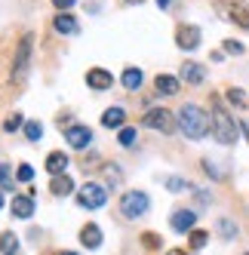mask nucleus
<instances>
[{"mask_svg": "<svg viewBox=\"0 0 249 255\" xmlns=\"http://www.w3.org/2000/svg\"><path fill=\"white\" fill-rule=\"evenodd\" d=\"M179 126L188 138H203L209 132V117L197 105H182L179 108Z\"/></svg>", "mask_w": 249, "mask_h": 255, "instance_id": "nucleus-1", "label": "nucleus"}, {"mask_svg": "<svg viewBox=\"0 0 249 255\" xmlns=\"http://www.w3.org/2000/svg\"><path fill=\"white\" fill-rule=\"evenodd\" d=\"M212 129H216V138L222 144H234L237 135H240V126L231 120V114L225 108H216V111H212Z\"/></svg>", "mask_w": 249, "mask_h": 255, "instance_id": "nucleus-2", "label": "nucleus"}, {"mask_svg": "<svg viewBox=\"0 0 249 255\" xmlns=\"http://www.w3.org/2000/svg\"><path fill=\"white\" fill-rule=\"evenodd\" d=\"M148 206H151V200H148L145 191H126L123 200H120V212L126 218H141L148 212Z\"/></svg>", "mask_w": 249, "mask_h": 255, "instance_id": "nucleus-3", "label": "nucleus"}, {"mask_svg": "<svg viewBox=\"0 0 249 255\" xmlns=\"http://www.w3.org/2000/svg\"><path fill=\"white\" fill-rule=\"evenodd\" d=\"M77 203H80L83 209H102L105 203H108V194H105L102 185H83V188L77 191Z\"/></svg>", "mask_w": 249, "mask_h": 255, "instance_id": "nucleus-4", "label": "nucleus"}, {"mask_svg": "<svg viewBox=\"0 0 249 255\" xmlns=\"http://www.w3.org/2000/svg\"><path fill=\"white\" fill-rule=\"evenodd\" d=\"M141 123L151 126V129H160V132H172V126H175V120L169 117L166 108H151V111L141 117Z\"/></svg>", "mask_w": 249, "mask_h": 255, "instance_id": "nucleus-5", "label": "nucleus"}, {"mask_svg": "<svg viewBox=\"0 0 249 255\" xmlns=\"http://www.w3.org/2000/svg\"><path fill=\"white\" fill-rule=\"evenodd\" d=\"M28 62H31V34H22L19 49H15V59H12V74L15 77H25Z\"/></svg>", "mask_w": 249, "mask_h": 255, "instance_id": "nucleus-6", "label": "nucleus"}, {"mask_svg": "<svg viewBox=\"0 0 249 255\" xmlns=\"http://www.w3.org/2000/svg\"><path fill=\"white\" fill-rule=\"evenodd\" d=\"M175 43H179V49H185V52H194V49L200 46V28L182 25L179 34H175Z\"/></svg>", "mask_w": 249, "mask_h": 255, "instance_id": "nucleus-7", "label": "nucleus"}, {"mask_svg": "<svg viewBox=\"0 0 249 255\" xmlns=\"http://www.w3.org/2000/svg\"><path fill=\"white\" fill-rule=\"evenodd\" d=\"M194 222H197V212H191V209H175L172 218H169V225L175 234H191Z\"/></svg>", "mask_w": 249, "mask_h": 255, "instance_id": "nucleus-8", "label": "nucleus"}, {"mask_svg": "<svg viewBox=\"0 0 249 255\" xmlns=\"http://www.w3.org/2000/svg\"><path fill=\"white\" fill-rule=\"evenodd\" d=\"M65 141L71 144V148H86V144L93 141V132L86 129V126H68V132H65Z\"/></svg>", "mask_w": 249, "mask_h": 255, "instance_id": "nucleus-9", "label": "nucleus"}, {"mask_svg": "<svg viewBox=\"0 0 249 255\" xmlns=\"http://www.w3.org/2000/svg\"><path fill=\"white\" fill-rule=\"evenodd\" d=\"M179 77H182L185 83H191V86H200V83L206 80V68H203V65H197V62H185Z\"/></svg>", "mask_w": 249, "mask_h": 255, "instance_id": "nucleus-10", "label": "nucleus"}, {"mask_svg": "<svg viewBox=\"0 0 249 255\" xmlns=\"http://www.w3.org/2000/svg\"><path fill=\"white\" fill-rule=\"evenodd\" d=\"M12 215L31 218V215H34V197H31V194H15V197H12Z\"/></svg>", "mask_w": 249, "mask_h": 255, "instance_id": "nucleus-11", "label": "nucleus"}, {"mask_svg": "<svg viewBox=\"0 0 249 255\" xmlns=\"http://www.w3.org/2000/svg\"><path fill=\"white\" fill-rule=\"evenodd\" d=\"M86 83L93 89H108L114 83V77H111V71H105V68H93V71H86Z\"/></svg>", "mask_w": 249, "mask_h": 255, "instance_id": "nucleus-12", "label": "nucleus"}, {"mask_svg": "<svg viewBox=\"0 0 249 255\" xmlns=\"http://www.w3.org/2000/svg\"><path fill=\"white\" fill-rule=\"evenodd\" d=\"M154 86H157V93H163V96H175V93L182 89L179 77H172V74H157Z\"/></svg>", "mask_w": 249, "mask_h": 255, "instance_id": "nucleus-13", "label": "nucleus"}, {"mask_svg": "<svg viewBox=\"0 0 249 255\" xmlns=\"http://www.w3.org/2000/svg\"><path fill=\"white\" fill-rule=\"evenodd\" d=\"M52 28H56L59 34H77L80 31L77 19H74V15H68V12H59L56 19H52Z\"/></svg>", "mask_w": 249, "mask_h": 255, "instance_id": "nucleus-14", "label": "nucleus"}, {"mask_svg": "<svg viewBox=\"0 0 249 255\" xmlns=\"http://www.w3.org/2000/svg\"><path fill=\"white\" fill-rule=\"evenodd\" d=\"M80 243H83L86 249H99V246H102V231H99V225H86V228L80 231Z\"/></svg>", "mask_w": 249, "mask_h": 255, "instance_id": "nucleus-15", "label": "nucleus"}, {"mask_svg": "<svg viewBox=\"0 0 249 255\" xmlns=\"http://www.w3.org/2000/svg\"><path fill=\"white\" fill-rule=\"evenodd\" d=\"M65 166H68V157H65L62 151H52V154L46 157V172H52V175H65Z\"/></svg>", "mask_w": 249, "mask_h": 255, "instance_id": "nucleus-16", "label": "nucleus"}, {"mask_svg": "<svg viewBox=\"0 0 249 255\" xmlns=\"http://www.w3.org/2000/svg\"><path fill=\"white\" fill-rule=\"evenodd\" d=\"M49 191H52V197H68L71 191H74V181H71L68 175H56L52 185H49Z\"/></svg>", "mask_w": 249, "mask_h": 255, "instance_id": "nucleus-17", "label": "nucleus"}, {"mask_svg": "<svg viewBox=\"0 0 249 255\" xmlns=\"http://www.w3.org/2000/svg\"><path fill=\"white\" fill-rule=\"evenodd\" d=\"M123 108H108V111L102 114V126H108V129H117V126H123Z\"/></svg>", "mask_w": 249, "mask_h": 255, "instance_id": "nucleus-18", "label": "nucleus"}, {"mask_svg": "<svg viewBox=\"0 0 249 255\" xmlns=\"http://www.w3.org/2000/svg\"><path fill=\"white\" fill-rule=\"evenodd\" d=\"M19 252V237H15L12 231H6L3 237H0V255H15Z\"/></svg>", "mask_w": 249, "mask_h": 255, "instance_id": "nucleus-19", "label": "nucleus"}, {"mask_svg": "<svg viewBox=\"0 0 249 255\" xmlns=\"http://www.w3.org/2000/svg\"><path fill=\"white\" fill-rule=\"evenodd\" d=\"M141 77H145V74H141L138 68H126V71H123V86H126V89H138Z\"/></svg>", "mask_w": 249, "mask_h": 255, "instance_id": "nucleus-20", "label": "nucleus"}, {"mask_svg": "<svg viewBox=\"0 0 249 255\" xmlns=\"http://www.w3.org/2000/svg\"><path fill=\"white\" fill-rule=\"evenodd\" d=\"M25 135H28V141H40L43 126H40L37 120H28V123H25Z\"/></svg>", "mask_w": 249, "mask_h": 255, "instance_id": "nucleus-21", "label": "nucleus"}, {"mask_svg": "<svg viewBox=\"0 0 249 255\" xmlns=\"http://www.w3.org/2000/svg\"><path fill=\"white\" fill-rule=\"evenodd\" d=\"M209 240V231H191V249H203Z\"/></svg>", "mask_w": 249, "mask_h": 255, "instance_id": "nucleus-22", "label": "nucleus"}, {"mask_svg": "<svg viewBox=\"0 0 249 255\" xmlns=\"http://www.w3.org/2000/svg\"><path fill=\"white\" fill-rule=\"evenodd\" d=\"M0 188H3V191H12V169L6 166V163L0 166Z\"/></svg>", "mask_w": 249, "mask_h": 255, "instance_id": "nucleus-23", "label": "nucleus"}, {"mask_svg": "<svg viewBox=\"0 0 249 255\" xmlns=\"http://www.w3.org/2000/svg\"><path fill=\"white\" fill-rule=\"evenodd\" d=\"M228 102L237 105V108H246V93L243 89H228Z\"/></svg>", "mask_w": 249, "mask_h": 255, "instance_id": "nucleus-24", "label": "nucleus"}, {"mask_svg": "<svg viewBox=\"0 0 249 255\" xmlns=\"http://www.w3.org/2000/svg\"><path fill=\"white\" fill-rule=\"evenodd\" d=\"M120 144H123V148L135 144V129H132V126H123V129H120Z\"/></svg>", "mask_w": 249, "mask_h": 255, "instance_id": "nucleus-25", "label": "nucleus"}, {"mask_svg": "<svg viewBox=\"0 0 249 255\" xmlns=\"http://www.w3.org/2000/svg\"><path fill=\"white\" fill-rule=\"evenodd\" d=\"M22 123H25V120H22V114H9V117L3 120V129H6V132H15Z\"/></svg>", "mask_w": 249, "mask_h": 255, "instance_id": "nucleus-26", "label": "nucleus"}, {"mask_svg": "<svg viewBox=\"0 0 249 255\" xmlns=\"http://www.w3.org/2000/svg\"><path fill=\"white\" fill-rule=\"evenodd\" d=\"M15 178H19V181H31V178H34V169L28 166V163H22V166L15 169Z\"/></svg>", "mask_w": 249, "mask_h": 255, "instance_id": "nucleus-27", "label": "nucleus"}, {"mask_svg": "<svg viewBox=\"0 0 249 255\" xmlns=\"http://www.w3.org/2000/svg\"><path fill=\"white\" fill-rule=\"evenodd\" d=\"M166 188H169V191H175V194H179V191H185L188 185H185V178H179V175H172V178L166 181Z\"/></svg>", "mask_w": 249, "mask_h": 255, "instance_id": "nucleus-28", "label": "nucleus"}, {"mask_svg": "<svg viewBox=\"0 0 249 255\" xmlns=\"http://www.w3.org/2000/svg\"><path fill=\"white\" fill-rule=\"evenodd\" d=\"M219 228H222V237H228V240H231V237H234V234H237V228H234V225H231V222H228V218H222V222H219Z\"/></svg>", "mask_w": 249, "mask_h": 255, "instance_id": "nucleus-29", "label": "nucleus"}, {"mask_svg": "<svg viewBox=\"0 0 249 255\" xmlns=\"http://www.w3.org/2000/svg\"><path fill=\"white\" fill-rule=\"evenodd\" d=\"M225 52H231V56H240V52H243V43H237V40H225Z\"/></svg>", "mask_w": 249, "mask_h": 255, "instance_id": "nucleus-30", "label": "nucleus"}, {"mask_svg": "<svg viewBox=\"0 0 249 255\" xmlns=\"http://www.w3.org/2000/svg\"><path fill=\"white\" fill-rule=\"evenodd\" d=\"M52 3H56L59 9H71V6H74V0H52Z\"/></svg>", "mask_w": 249, "mask_h": 255, "instance_id": "nucleus-31", "label": "nucleus"}, {"mask_svg": "<svg viewBox=\"0 0 249 255\" xmlns=\"http://www.w3.org/2000/svg\"><path fill=\"white\" fill-rule=\"evenodd\" d=\"M240 132H246V138H249V129H246V126H240Z\"/></svg>", "mask_w": 249, "mask_h": 255, "instance_id": "nucleus-32", "label": "nucleus"}, {"mask_svg": "<svg viewBox=\"0 0 249 255\" xmlns=\"http://www.w3.org/2000/svg\"><path fill=\"white\" fill-rule=\"evenodd\" d=\"M169 255H185V252H179V249H172V252H169Z\"/></svg>", "mask_w": 249, "mask_h": 255, "instance_id": "nucleus-33", "label": "nucleus"}, {"mask_svg": "<svg viewBox=\"0 0 249 255\" xmlns=\"http://www.w3.org/2000/svg\"><path fill=\"white\" fill-rule=\"evenodd\" d=\"M157 3H160V6H166V3H169V0H157Z\"/></svg>", "mask_w": 249, "mask_h": 255, "instance_id": "nucleus-34", "label": "nucleus"}, {"mask_svg": "<svg viewBox=\"0 0 249 255\" xmlns=\"http://www.w3.org/2000/svg\"><path fill=\"white\" fill-rule=\"evenodd\" d=\"M0 209H3V194H0Z\"/></svg>", "mask_w": 249, "mask_h": 255, "instance_id": "nucleus-35", "label": "nucleus"}, {"mask_svg": "<svg viewBox=\"0 0 249 255\" xmlns=\"http://www.w3.org/2000/svg\"><path fill=\"white\" fill-rule=\"evenodd\" d=\"M62 255H77V252H62Z\"/></svg>", "mask_w": 249, "mask_h": 255, "instance_id": "nucleus-36", "label": "nucleus"}, {"mask_svg": "<svg viewBox=\"0 0 249 255\" xmlns=\"http://www.w3.org/2000/svg\"><path fill=\"white\" fill-rule=\"evenodd\" d=\"M129 3H141V0H129Z\"/></svg>", "mask_w": 249, "mask_h": 255, "instance_id": "nucleus-37", "label": "nucleus"}, {"mask_svg": "<svg viewBox=\"0 0 249 255\" xmlns=\"http://www.w3.org/2000/svg\"><path fill=\"white\" fill-rule=\"evenodd\" d=\"M243 255H249V252H243Z\"/></svg>", "mask_w": 249, "mask_h": 255, "instance_id": "nucleus-38", "label": "nucleus"}]
</instances>
